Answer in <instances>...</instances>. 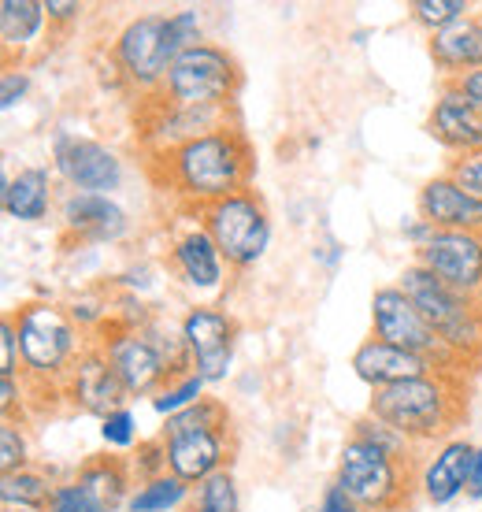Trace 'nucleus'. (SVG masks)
<instances>
[{
  "instance_id": "f257e3e1",
  "label": "nucleus",
  "mask_w": 482,
  "mask_h": 512,
  "mask_svg": "<svg viewBox=\"0 0 482 512\" xmlns=\"http://www.w3.org/2000/svg\"><path fill=\"white\" fill-rule=\"evenodd\" d=\"M160 160H164L171 193L193 201L197 208L249 190V179H253V149L241 130H216V134L171 145L160 153Z\"/></svg>"
},
{
  "instance_id": "f03ea898",
  "label": "nucleus",
  "mask_w": 482,
  "mask_h": 512,
  "mask_svg": "<svg viewBox=\"0 0 482 512\" xmlns=\"http://www.w3.org/2000/svg\"><path fill=\"white\" fill-rule=\"evenodd\" d=\"M371 416L405 435L412 446L442 438L460 420V390L453 372H434L423 379L382 386L371 397Z\"/></svg>"
},
{
  "instance_id": "7ed1b4c3",
  "label": "nucleus",
  "mask_w": 482,
  "mask_h": 512,
  "mask_svg": "<svg viewBox=\"0 0 482 512\" xmlns=\"http://www.w3.org/2000/svg\"><path fill=\"white\" fill-rule=\"evenodd\" d=\"M405 297L423 312V320L431 323L434 334L442 338V346L457 360L482 357V301L453 290L434 271L423 264H408L397 282Z\"/></svg>"
},
{
  "instance_id": "20e7f679",
  "label": "nucleus",
  "mask_w": 482,
  "mask_h": 512,
  "mask_svg": "<svg viewBox=\"0 0 482 512\" xmlns=\"http://www.w3.org/2000/svg\"><path fill=\"white\" fill-rule=\"evenodd\" d=\"M19 327V357L26 372L49 383V379H71L82 346H78V327L64 308L56 305H26L15 312Z\"/></svg>"
},
{
  "instance_id": "39448f33",
  "label": "nucleus",
  "mask_w": 482,
  "mask_h": 512,
  "mask_svg": "<svg viewBox=\"0 0 482 512\" xmlns=\"http://www.w3.org/2000/svg\"><path fill=\"white\" fill-rule=\"evenodd\" d=\"M338 487L364 512H394L408 505V472L405 461H397L364 438H349L338 461Z\"/></svg>"
},
{
  "instance_id": "423d86ee",
  "label": "nucleus",
  "mask_w": 482,
  "mask_h": 512,
  "mask_svg": "<svg viewBox=\"0 0 482 512\" xmlns=\"http://www.w3.org/2000/svg\"><path fill=\"white\" fill-rule=\"evenodd\" d=\"M164 97L171 108H227L230 93L238 90V64L219 45H193L167 67Z\"/></svg>"
},
{
  "instance_id": "0eeeda50",
  "label": "nucleus",
  "mask_w": 482,
  "mask_h": 512,
  "mask_svg": "<svg viewBox=\"0 0 482 512\" xmlns=\"http://www.w3.org/2000/svg\"><path fill=\"white\" fill-rule=\"evenodd\" d=\"M204 231L212 234L230 268H253L271 245V216L256 193H230L216 205L201 208Z\"/></svg>"
},
{
  "instance_id": "6e6552de",
  "label": "nucleus",
  "mask_w": 482,
  "mask_h": 512,
  "mask_svg": "<svg viewBox=\"0 0 482 512\" xmlns=\"http://www.w3.org/2000/svg\"><path fill=\"white\" fill-rule=\"evenodd\" d=\"M371 327H375V338L434 360L445 372H453L460 364V360L442 346V338L434 334V327L423 320V312L408 301L401 286H382V290H375V297H371Z\"/></svg>"
},
{
  "instance_id": "1a4fd4ad",
  "label": "nucleus",
  "mask_w": 482,
  "mask_h": 512,
  "mask_svg": "<svg viewBox=\"0 0 482 512\" xmlns=\"http://www.w3.org/2000/svg\"><path fill=\"white\" fill-rule=\"evenodd\" d=\"M182 338L190 349L193 372L201 375L204 383H223L230 372V360H234V334L238 323L230 320L223 308L197 305L182 316Z\"/></svg>"
},
{
  "instance_id": "9d476101",
  "label": "nucleus",
  "mask_w": 482,
  "mask_h": 512,
  "mask_svg": "<svg viewBox=\"0 0 482 512\" xmlns=\"http://www.w3.org/2000/svg\"><path fill=\"white\" fill-rule=\"evenodd\" d=\"M115 64L141 90L164 86L167 67H171L167 15H141V19L123 26V34L115 38Z\"/></svg>"
},
{
  "instance_id": "9b49d317",
  "label": "nucleus",
  "mask_w": 482,
  "mask_h": 512,
  "mask_svg": "<svg viewBox=\"0 0 482 512\" xmlns=\"http://www.w3.org/2000/svg\"><path fill=\"white\" fill-rule=\"evenodd\" d=\"M416 264L434 271L460 294L482 301V234L434 231L431 242L416 249Z\"/></svg>"
},
{
  "instance_id": "f8f14e48",
  "label": "nucleus",
  "mask_w": 482,
  "mask_h": 512,
  "mask_svg": "<svg viewBox=\"0 0 482 512\" xmlns=\"http://www.w3.org/2000/svg\"><path fill=\"white\" fill-rule=\"evenodd\" d=\"M101 349L119 375V383L127 386V394H160L164 383L178 379L175 368L167 364V357L145 331L112 334L101 342Z\"/></svg>"
},
{
  "instance_id": "ddd939ff",
  "label": "nucleus",
  "mask_w": 482,
  "mask_h": 512,
  "mask_svg": "<svg viewBox=\"0 0 482 512\" xmlns=\"http://www.w3.org/2000/svg\"><path fill=\"white\" fill-rule=\"evenodd\" d=\"M56 171L64 175L78 193H104L115 190L119 182H123V164H119V156L101 145V141H89V138H56Z\"/></svg>"
},
{
  "instance_id": "4468645a",
  "label": "nucleus",
  "mask_w": 482,
  "mask_h": 512,
  "mask_svg": "<svg viewBox=\"0 0 482 512\" xmlns=\"http://www.w3.org/2000/svg\"><path fill=\"white\" fill-rule=\"evenodd\" d=\"M419 219H427L434 231H468L482 234V201L464 186L438 175V179L423 182L419 190Z\"/></svg>"
},
{
  "instance_id": "2eb2a0df",
  "label": "nucleus",
  "mask_w": 482,
  "mask_h": 512,
  "mask_svg": "<svg viewBox=\"0 0 482 512\" xmlns=\"http://www.w3.org/2000/svg\"><path fill=\"white\" fill-rule=\"evenodd\" d=\"M427 130H431L434 141H442L449 153H482V108L471 97H464L453 82L434 101Z\"/></svg>"
},
{
  "instance_id": "dca6fc26",
  "label": "nucleus",
  "mask_w": 482,
  "mask_h": 512,
  "mask_svg": "<svg viewBox=\"0 0 482 512\" xmlns=\"http://www.w3.org/2000/svg\"><path fill=\"white\" fill-rule=\"evenodd\" d=\"M353 372H356V379H364L368 386L382 390V386L423 379V375L445 372V368H438L434 360L419 357V353L390 346V342H382V338H368V342L353 353Z\"/></svg>"
},
{
  "instance_id": "f3484780",
  "label": "nucleus",
  "mask_w": 482,
  "mask_h": 512,
  "mask_svg": "<svg viewBox=\"0 0 482 512\" xmlns=\"http://www.w3.org/2000/svg\"><path fill=\"white\" fill-rule=\"evenodd\" d=\"M164 446L167 472L178 475L190 487L227 468V431H182V435L164 438Z\"/></svg>"
},
{
  "instance_id": "a211bd4d",
  "label": "nucleus",
  "mask_w": 482,
  "mask_h": 512,
  "mask_svg": "<svg viewBox=\"0 0 482 512\" xmlns=\"http://www.w3.org/2000/svg\"><path fill=\"white\" fill-rule=\"evenodd\" d=\"M71 397H75L78 405L86 412H93V416H101V420H108L112 412L127 409L123 401H127V386L119 383V375H115V368L108 364V357H104V349H86L82 357H78L75 372H71Z\"/></svg>"
},
{
  "instance_id": "6ab92c4d",
  "label": "nucleus",
  "mask_w": 482,
  "mask_h": 512,
  "mask_svg": "<svg viewBox=\"0 0 482 512\" xmlns=\"http://www.w3.org/2000/svg\"><path fill=\"white\" fill-rule=\"evenodd\" d=\"M64 227L82 242H115L127 234V212L104 193H71L64 201Z\"/></svg>"
},
{
  "instance_id": "aec40b11",
  "label": "nucleus",
  "mask_w": 482,
  "mask_h": 512,
  "mask_svg": "<svg viewBox=\"0 0 482 512\" xmlns=\"http://www.w3.org/2000/svg\"><path fill=\"white\" fill-rule=\"evenodd\" d=\"M475 449L471 442L464 438H453V442H445L438 453H434V461L427 464V472L419 479V487L427 494L431 505H449V501H457L471 483V464H475Z\"/></svg>"
},
{
  "instance_id": "412c9836",
  "label": "nucleus",
  "mask_w": 482,
  "mask_h": 512,
  "mask_svg": "<svg viewBox=\"0 0 482 512\" xmlns=\"http://www.w3.org/2000/svg\"><path fill=\"white\" fill-rule=\"evenodd\" d=\"M171 264L182 275L186 286L193 290H219L223 286V253L219 245L212 242V234L197 227V231L182 234L175 245H171Z\"/></svg>"
},
{
  "instance_id": "4be33fe9",
  "label": "nucleus",
  "mask_w": 482,
  "mask_h": 512,
  "mask_svg": "<svg viewBox=\"0 0 482 512\" xmlns=\"http://www.w3.org/2000/svg\"><path fill=\"white\" fill-rule=\"evenodd\" d=\"M431 56L453 78L482 67V15H468L449 30L431 34Z\"/></svg>"
},
{
  "instance_id": "5701e85b",
  "label": "nucleus",
  "mask_w": 482,
  "mask_h": 512,
  "mask_svg": "<svg viewBox=\"0 0 482 512\" xmlns=\"http://www.w3.org/2000/svg\"><path fill=\"white\" fill-rule=\"evenodd\" d=\"M4 212L19 223H38L49 216V171L23 167L15 179H4Z\"/></svg>"
},
{
  "instance_id": "b1692460",
  "label": "nucleus",
  "mask_w": 482,
  "mask_h": 512,
  "mask_svg": "<svg viewBox=\"0 0 482 512\" xmlns=\"http://www.w3.org/2000/svg\"><path fill=\"white\" fill-rule=\"evenodd\" d=\"M78 483L86 490L89 498L97 501V509L101 512H115L127 498V468L123 461H115V457H101V461H89L82 472H78Z\"/></svg>"
},
{
  "instance_id": "393cba45",
  "label": "nucleus",
  "mask_w": 482,
  "mask_h": 512,
  "mask_svg": "<svg viewBox=\"0 0 482 512\" xmlns=\"http://www.w3.org/2000/svg\"><path fill=\"white\" fill-rule=\"evenodd\" d=\"M45 0H4L0 4V38L4 49H23L45 26Z\"/></svg>"
},
{
  "instance_id": "a878e982",
  "label": "nucleus",
  "mask_w": 482,
  "mask_h": 512,
  "mask_svg": "<svg viewBox=\"0 0 482 512\" xmlns=\"http://www.w3.org/2000/svg\"><path fill=\"white\" fill-rule=\"evenodd\" d=\"M193 498V487L190 483H182L178 475L164 472V475H153V479H145L134 494L127 498V512H178L186 501Z\"/></svg>"
},
{
  "instance_id": "bb28decb",
  "label": "nucleus",
  "mask_w": 482,
  "mask_h": 512,
  "mask_svg": "<svg viewBox=\"0 0 482 512\" xmlns=\"http://www.w3.org/2000/svg\"><path fill=\"white\" fill-rule=\"evenodd\" d=\"M227 423H230L227 405H223V401H216V397H201V401H197V405H190V409L167 416L164 438L182 435V431H227Z\"/></svg>"
},
{
  "instance_id": "cd10ccee",
  "label": "nucleus",
  "mask_w": 482,
  "mask_h": 512,
  "mask_svg": "<svg viewBox=\"0 0 482 512\" xmlns=\"http://www.w3.org/2000/svg\"><path fill=\"white\" fill-rule=\"evenodd\" d=\"M52 494H56V487H52L41 472H30V468H23V472L4 475V479H0V498H4V505L45 509V505L52 501Z\"/></svg>"
},
{
  "instance_id": "c85d7f7f",
  "label": "nucleus",
  "mask_w": 482,
  "mask_h": 512,
  "mask_svg": "<svg viewBox=\"0 0 482 512\" xmlns=\"http://www.w3.org/2000/svg\"><path fill=\"white\" fill-rule=\"evenodd\" d=\"M193 512H238V483L230 468L208 475L193 487Z\"/></svg>"
},
{
  "instance_id": "c756f323",
  "label": "nucleus",
  "mask_w": 482,
  "mask_h": 512,
  "mask_svg": "<svg viewBox=\"0 0 482 512\" xmlns=\"http://www.w3.org/2000/svg\"><path fill=\"white\" fill-rule=\"evenodd\" d=\"M204 379L197 372L190 375H178V379H171V383L160 390V394L153 397V409L160 412V416H175V412L190 409V405H197L204 397Z\"/></svg>"
},
{
  "instance_id": "7c9ffc66",
  "label": "nucleus",
  "mask_w": 482,
  "mask_h": 512,
  "mask_svg": "<svg viewBox=\"0 0 482 512\" xmlns=\"http://www.w3.org/2000/svg\"><path fill=\"white\" fill-rule=\"evenodd\" d=\"M468 15H471L468 0H412V19L419 26H427L431 34L449 30V26L468 19Z\"/></svg>"
},
{
  "instance_id": "2f4dec72",
  "label": "nucleus",
  "mask_w": 482,
  "mask_h": 512,
  "mask_svg": "<svg viewBox=\"0 0 482 512\" xmlns=\"http://www.w3.org/2000/svg\"><path fill=\"white\" fill-rule=\"evenodd\" d=\"M353 435L371 442V446H379L382 453H390V457H397V461H408V453H412V442H408L405 435H397L394 427H386L382 420H375L371 412L364 416V420L353 423Z\"/></svg>"
},
{
  "instance_id": "473e14b6",
  "label": "nucleus",
  "mask_w": 482,
  "mask_h": 512,
  "mask_svg": "<svg viewBox=\"0 0 482 512\" xmlns=\"http://www.w3.org/2000/svg\"><path fill=\"white\" fill-rule=\"evenodd\" d=\"M193 45H201V15L193 8L167 15V56H171V64Z\"/></svg>"
},
{
  "instance_id": "72a5a7b5",
  "label": "nucleus",
  "mask_w": 482,
  "mask_h": 512,
  "mask_svg": "<svg viewBox=\"0 0 482 512\" xmlns=\"http://www.w3.org/2000/svg\"><path fill=\"white\" fill-rule=\"evenodd\" d=\"M0 468H4V475H15L26 468V438L12 420L0 423Z\"/></svg>"
},
{
  "instance_id": "f704fd0d",
  "label": "nucleus",
  "mask_w": 482,
  "mask_h": 512,
  "mask_svg": "<svg viewBox=\"0 0 482 512\" xmlns=\"http://www.w3.org/2000/svg\"><path fill=\"white\" fill-rule=\"evenodd\" d=\"M449 179L464 186L468 193H475L482 201V153H464V156H453V164L445 171Z\"/></svg>"
},
{
  "instance_id": "c9c22d12",
  "label": "nucleus",
  "mask_w": 482,
  "mask_h": 512,
  "mask_svg": "<svg viewBox=\"0 0 482 512\" xmlns=\"http://www.w3.org/2000/svg\"><path fill=\"white\" fill-rule=\"evenodd\" d=\"M134 412L130 409H119V412H112L108 420H101V438L108 442V446H115V449H127V446H134Z\"/></svg>"
},
{
  "instance_id": "e433bc0d",
  "label": "nucleus",
  "mask_w": 482,
  "mask_h": 512,
  "mask_svg": "<svg viewBox=\"0 0 482 512\" xmlns=\"http://www.w3.org/2000/svg\"><path fill=\"white\" fill-rule=\"evenodd\" d=\"M49 512H101L97 509V501L89 498L86 490H82V483H64V487H56V494H52L49 501Z\"/></svg>"
},
{
  "instance_id": "4c0bfd02",
  "label": "nucleus",
  "mask_w": 482,
  "mask_h": 512,
  "mask_svg": "<svg viewBox=\"0 0 482 512\" xmlns=\"http://www.w3.org/2000/svg\"><path fill=\"white\" fill-rule=\"evenodd\" d=\"M15 360H19V327H15V316H4V327H0V375H15Z\"/></svg>"
},
{
  "instance_id": "58836bf2",
  "label": "nucleus",
  "mask_w": 482,
  "mask_h": 512,
  "mask_svg": "<svg viewBox=\"0 0 482 512\" xmlns=\"http://www.w3.org/2000/svg\"><path fill=\"white\" fill-rule=\"evenodd\" d=\"M26 90H30V78L23 71H4V78H0V108H15L26 97Z\"/></svg>"
},
{
  "instance_id": "ea45409f",
  "label": "nucleus",
  "mask_w": 482,
  "mask_h": 512,
  "mask_svg": "<svg viewBox=\"0 0 482 512\" xmlns=\"http://www.w3.org/2000/svg\"><path fill=\"white\" fill-rule=\"evenodd\" d=\"M319 512H364L360 505H356L349 494H345L338 483H330L327 494H323V501H319Z\"/></svg>"
},
{
  "instance_id": "a19ab883",
  "label": "nucleus",
  "mask_w": 482,
  "mask_h": 512,
  "mask_svg": "<svg viewBox=\"0 0 482 512\" xmlns=\"http://www.w3.org/2000/svg\"><path fill=\"white\" fill-rule=\"evenodd\" d=\"M453 86H457L464 97H471V101L482 108V67H475V71H464V75L453 78Z\"/></svg>"
},
{
  "instance_id": "79ce46f5",
  "label": "nucleus",
  "mask_w": 482,
  "mask_h": 512,
  "mask_svg": "<svg viewBox=\"0 0 482 512\" xmlns=\"http://www.w3.org/2000/svg\"><path fill=\"white\" fill-rule=\"evenodd\" d=\"M78 12H82V4H75V0H45V15L56 19V23L78 19Z\"/></svg>"
},
{
  "instance_id": "37998d69",
  "label": "nucleus",
  "mask_w": 482,
  "mask_h": 512,
  "mask_svg": "<svg viewBox=\"0 0 482 512\" xmlns=\"http://www.w3.org/2000/svg\"><path fill=\"white\" fill-rule=\"evenodd\" d=\"M15 397H19V386H15V375H0V405H4V420L12 416Z\"/></svg>"
},
{
  "instance_id": "c03bdc74",
  "label": "nucleus",
  "mask_w": 482,
  "mask_h": 512,
  "mask_svg": "<svg viewBox=\"0 0 482 512\" xmlns=\"http://www.w3.org/2000/svg\"><path fill=\"white\" fill-rule=\"evenodd\" d=\"M471 498H482V446L475 449V464H471V483H468Z\"/></svg>"
},
{
  "instance_id": "a18cd8bd",
  "label": "nucleus",
  "mask_w": 482,
  "mask_h": 512,
  "mask_svg": "<svg viewBox=\"0 0 482 512\" xmlns=\"http://www.w3.org/2000/svg\"><path fill=\"white\" fill-rule=\"evenodd\" d=\"M4 512H41V509H26V505H4Z\"/></svg>"
}]
</instances>
